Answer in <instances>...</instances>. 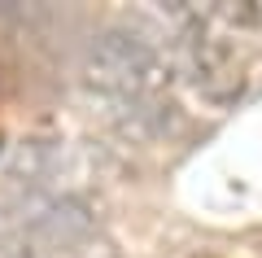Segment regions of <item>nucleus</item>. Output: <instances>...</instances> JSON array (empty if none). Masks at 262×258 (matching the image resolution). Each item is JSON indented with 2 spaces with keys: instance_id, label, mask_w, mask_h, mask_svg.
I'll return each instance as SVG.
<instances>
[{
  "instance_id": "1",
  "label": "nucleus",
  "mask_w": 262,
  "mask_h": 258,
  "mask_svg": "<svg viewBox=\"0 0 262 258\" xmlns=\"http://www.w3.org/2000/svg\"><path fill=\"white\" fill-rule=\"evenodd\" d=\"M83 74L92 88L101 92H114V96H149L162 88V66L158 48L149 44L144 35L136 31H122V27H110L101 35H92L88 44V57H83Z\"/></svg>"
}]
</instances>
